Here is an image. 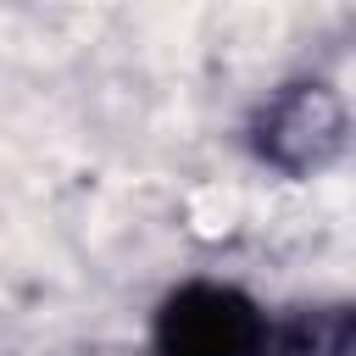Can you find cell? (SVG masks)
Here are the masks:
<instances>
[{"label":"cell","instance_id":"1","mask_svg":"<svg viewBox=\"0 0 356 356\" xmlns=\"http://www.w3.org/2000/svg\"><path fill=\"white\" fill-rule=\"evenodd\" d=\"M261 339H267L261 306L245 289L211 278L178 284L156 306L150 328L156 356H261Z\"/></svg>","mask_w":356,"mask_h":356},{"label":"cell","instance_id":"2","mask_svg":"<svg viewBox=\"0 0 356 356\" xmlns=\"http://www.w3.org/2000/svg\"><path fill=\"white\" fill-rule=\"evenodd\" d=\"M256 145L273 167L284 172H317L345 150V106L328 83H295L284 89L261 122H256Z\"/></svg>","mask_w":356,"mask_h":356},{"label":"cell","instance_id":"3","mask_svg":"<svg viewBox=\"0 0 356 356\" xmlns=\"http://www.w3.org/2000/svg\"><path fill=\"white\" fill-rule=\"evenodd\" d=\"M261 356H356V312L345 300L295 306L284 323H267Z\"/></svg>","mask_w":356,"mask_h":356}]
</instances>
